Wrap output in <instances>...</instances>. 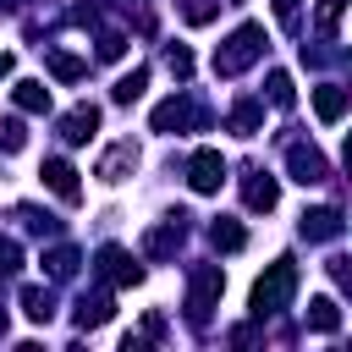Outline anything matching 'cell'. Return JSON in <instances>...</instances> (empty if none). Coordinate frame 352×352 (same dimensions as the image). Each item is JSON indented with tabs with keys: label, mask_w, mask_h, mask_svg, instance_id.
I'll return each mask as SVG.
<instances>
[{
	"label": "cell",
	"mask_w": 352,
	"mask_h": 352,
	"mask_svg": "<svg viewBox=\"0 0 352 352\" xmlns=\"http://www.w3.org/2000/svg\"><path fill=\"white\" fill-rule=\"evenodd\" d=\"M308 324H314V330H324V336H330V330H336V324H341V308H336V302H330V297H314V302H308Z\"/></svg>",
	"instance_id": "7402d4cb"
},
{
	"label": "cell",
	"mask_w": 352,
	"mask_h": 352,
	"mask_svg": "<svg viewBox=\"0 0 352 352\" xmlns=\"http://www.w3.org/2000/svg\"><path fill=\"white\" fill-rule=\"evenodd\" d=\"M6 11H11V0H0V16H6Z\"/></svg>",
	"instance_id": "d6a6232c"
},
{
	"label": "cell",
	"mask_w": 352,
	"mask_h": 352,
	"mask_svg": "<svg viewBox=\"0 0 352 352\" xmlns=\"http://www.w3.org/2000/svg\"><path fill=\"white\" fill-rule=\"evenodd\" d=\"M143 88H148V66H132L126 77H116V88H110V99H116V104H132V99H138Z\"/></svg>",
	"instance_id": "ac0fdd59"
},
{
	"label": "cell",
	"mask_w": 352,
	"mask_h": 352,
	"mask_svg": "<svg viewBox=\"0 0 352 352\" xmlns=\"http://www.w3.org/2000/svg\"><path fill=\"white\" fill-rule=\"evenodd\" d=\"M11 94H16V110H28V116H44V110H50V88L33 82V77H22Z\"/></svg>",
	"instance_id": "2e32d148"
},
{
	"label": "cell",
	"mask_w": 352,
	"mask_h": 352,
	"mask_svg": "<svg viewBox=\"0 0 352 352\" xmlns=\"http://www.w3.org/2000/svg\"><path fill=\"white\" fill-rule=\"evenodd\" d=\"M292 99H297V94H292V77H286V72H270V104H275V110H292Z\"/></svg>",
	"instance_id": "cb8c5ba5"
},
{
	"label": "cell",
	"mask_w": 352,
	"mask_h": 352,
	"mask_svg": "<svg viewBox=\"0 0 352 352\" xmlns=\"http://www.w3.org/2000/svg\"><path fill=\"white\" fill-rule=\"evenodd\" d=\"M94 126H99V110H94V104H77V110L60 121V138H66V143H88Z\"/></svg>",
	"instance_id": "7c38bea8"
},
{
	"label": "cell",
	"mask_w": 352,
	"mask_h": 352,
	"mask_svg": "<svg viewBox=\"0 0 352 352\" xmlns=\"http://www.w3.org/2000/svg\"><path fill=\"white\" fill-rule=\"evenodd\" d=\"M187 182H192V192H220V182H226V160H220V148H198L192 165H187Z\"/></svg>",
	"instance_id": "8992f818"
},
{
	"label": "cell",
	"mask_w": 352,
	"mask_h": 352,
	"mask_svg": "<svg viewBox=\"0 0 352 352\" xmlns=\"http://www.w3.org/2000/svg\"><path fill=\"white\" fill-rule=\"evenodd\" d=\"M0 336H6V302H0Z\"/></svg>",
	"instance_id": "1f68e13d"
},
{
	"label": "cell",
	"mask_w": 352,
	"mask_h": 352,
	"mask_svg": "<svg viewBox=\"0 0 352 352\" xmlns=\"http://www.w3.org/2000/svg\"><path fill=\"white\" fill-rule=\"evenodd\" d=\"M275 198H280V182H275L270 170H248V182H242V204H248V209H275Z\"/></svg>",
	"instance_id": "9c48e42d"
},
{
	"label": "cell",
	"mask_w": 352,
	"mask_h": 352,
	"mask_svg": "<svg viewBox=\"0 0 352 352\" xmlns=\"http://www.w3.org/2000/svg\"><path fill=\"white\" fill-rule=\"evenodd\" d=\"M341 11H346V0H319V33H336V22H341Z\"/></svg>",
	"instance_id": "4316f807"
},
{
	"label": "cell",
	"mask_w": 352,
	"mask_h": 352,
	"mask_svg": "<svg viewBox=\"0 0 352 352\" xmlns=\"http://www.w3.org/2000/svg\"><path fill=\"white\" fill-rule=\"evenodd\" d=\"M346 66H352V55H346Z\"/></svg>",
	"instance_id": "836d02e7"
},
{
	"label": "cell",
	"mask_w": 352,
	"mask_h": 352,
	"mask_svg": "<svg viewBox=\"0 0 352 352\" xmlns=\"http://www.w3.org/2000/svg\"><path fill=\"white\" fill-rule=\"evenodd\" d=\"M258 116H264V110H258L253 99H242V104L231 110V132H242V138H253V132H258Z\"/></svg>",
	"instance_id": "603a6c76"
},
{
	"label": "cell",
	"mask_w": 352,
	"mask_h": 352,
	"mask_svg": "<svg viewBox=\"0 0 352 352\" xmlns=\"http://www.w3.org/2000/svg\"><path fill=\"white\" fill-rule=\"evenodd\" d=\"M121 55H126V38L121 33H104L99 38V60H121Z\"/></svg>",
	"instance_id": "f1b7e54d"
},
{
	"label": "cell",
	"mask_w": 352,
	"mask_h": 352,
	"mask_svg": "<svg viewBox=\"0 0 352 352\" xmlns=\"http://www.w3.org/2000/svg\"><path fill=\"white\" fill-rule=\"evenodd\" d=\"M38 176H44V187H50L60 204H77V198H82V187H77V170H72L66 160H44V170H38Z\"/></svg>",
	"instance_id": "ba28073f"
},
{
	"label": "cell",
	"mask_w": 352,
	"mask_h": 352,
	"mask_svg": "<svg viewBox=\"0 0 352 352\" xmlns=\"http://www.w3.org/2000/svg\"><path fill=\"white\" fill-rule=\"evenodd\" d=\"M220 286H226L220 264H198V270H192V292H187V319H192V324H204V319H209V308H214Z\"/></svg>",
	"instance_id": "3957f363"
},
{
	"label": "cell",
	"mask_w": 352,
	"mask_h": 352,
	"mask_svg": "<svg viewBox=\"0 0 352 352\" xmlns=\"http://www.w3.org/2000/svg\"><path fill=\"white\" fill-rule=\"evenodd\" d=\"M192 121H198V104H192L187 94H176V99L154 104V132H187Z\"/></svg>",
	"instance_id": "52a82bcc"
},
{
	"label": "cell",
	"mask_w": 352,
	"mask_h": 352,
	"mask_svg": "<svg viewBox=\"0 0 352 352\" xmlns=\"http://www.w3.org/2000/svg\"><path fill=\"white\" fill-rule=\"evenodd\" d=\"M314 110H319V121H341V116H346V88L319 82V88H314Z\"/></svg>",
	"instance_id": "5bb4252c"
},
{
	"label": "cell",
	"mask_w": 352,
	"mask_h": 352,
	"mask_svg": "<svg viewBox=\"0 0 352 352\" xmlns=\"http://www.w3.org/2000/svg\"><path fill=\"white\" fill-rule=\"evenodd\" d=\"M22 143H28V132H22V121H16V116H6V121H0V148H6V154H16Z\"/></svg>",
	"instance_id": "d4e9b609"
},
{
	"label": "cell",
	"mask_w": 352,
	"mask_h": 352,
	"mask_svg": "<svg viewBox=\"0 0 352 352\" xmlns=\"http://www.w3.org/2000/svg\"><path fill=\"white\" fill-rule=\"evenodd\" d=\"M77 264H82V258H77L72 248H50V253H44V270H50V280H72V275H77Z\"/></svg>",
	"instance_id": "ffe728a7"
},
{
	"label": "cell",
	"mask_w": 352,
	"mask_h": 352,
	"mask_svg": "<svg viewBox=\"0 0 352 352\" xmlns=\"http://www.w3.org/2000/svg\"><path fill=\"white\" fill-rule=\"evenodd\" d=\"M275 16H280V22H292V16H297V0H275Z\"/></svg>",
	"instance_id": "f546056e"
},
{
	"label": "cell",
	"mask_w": 352,
	"mask_h": 352,
	"mask_svg": "<svg viewBox=\"0 0 352 352\" xmlns=\"http://www.w3.org/2000/svg\"><path fill=\"white\" fill-rule=\"evenodd\" d=\"M22 314H28L33 324H50V319H55V292H50V286H22Z\"/></svg>",
	"instance_id": "4fadbf2b"
},
{
	"label": "cell",
	"mask_w": 352,
	"mask_h": 352,
	"mask_svg": "<svg viewBox=\"0 0 352 352\" xmlns=\"http://www.w3.org/2000/svg\"><path fill=\"white\" fill-rule=\"evenodd\" d=\"M341 160H346V170H352V132H346V148H341Z\"/></svg>",
	"instance_id": "4dcf8cb0"
},
{
	"label": "cell",
	"mask_w": 352,
	"mask_h": 352,
	"mask_svg": "<svg viewBox=\"0 0 352 352\" xmlns=\"http://www.w3.org/2000/svg\"><path fill=\"white\" fill-rule=\"evenodd\" d=\"M94 270H99V280H110V286H138L143 280V264L126 253V248H99V258H94Z\"/></svg>",
	"instance_id": "277c9868"
},
{
	"label": "cell",
	"mask_w": 352,
	"mask_h": 352,
	"mask_svg": "<svg viewBox=\"0 0 352 352\" xmlns=\"http://www.w3.org/2000/svg\"><path fill=\"white\" fill-rule=\"evenodd\" d=\"M286 170H292V182H302V187H319V182L330 176V165H324V154H319L314 143H292V148H286Z\"/></svg>",
	"instance_id": "5b68a950"
},
{
	"label": "cell",
	"mask_w": 352,
	"mask_h": 352,
	"mask_svg": "<svg viewBox=\"0 0 352 352\" xmlns=\"http://www.w3.org/2000/svg\"><path fill=\"white\" fill-rule=\"evenodd\" d=\"M165 66H170L176 77H192V50H187V44H170V50H165Z\"/></svg>",
	"instance_id": "484cf974"
},
{
	"label": "cell",
	"mask_w": 352,
	"mask_h": 352,
	"mask_svg": "<svg viewBox=\"0 0 352 352\" xmlns=\"http://www.w3.org/2000/svg\"><path fill=\"white\" fill-rule=\"evenodd\" d=\"M292 292H297V264L292 258H275L258 280H253V314L264 319V314H280L286 302H292Z\"/></svg>",
	"instance_id": "7a4b0ae2"
},
{
	"label": "cell",
	"mask_w": 352,
	"mask_h": 352,
	"mask_svg": "<svg viewBox=\"0 0 352 352\" xmlns=\"http://www.w3.org/2000/svg\"><path fill=\"white\" fill-rule=\"evenodd\" d=\"M11 270H22V248L11 236H0V275H11Z\"/></svg>",
	"instance_id": "83f0119b"
},
{
	"label": "cell",
	"mask_w": 352,
	"mask_h": 352,
	"mask_svg": "<svg viewBox=\"0 0 352 352\" xmlns=\"http://www.w3.org/2000/svg\"><path fill=\"white\" fill-rule=\"evenodd\" d=\"M110 292H82L77 297V308H72V319L82 324V330H99V324H110Z\"/></svg>",
	"instance_id": "30bf717a"
},
{
	"label": "cell",
	"mask_w": 352,
	"mask_h": 352,
	"mask_svg": "<svg viewBox=\"0 0 352 352\" xmlns=\"http://www.w3.org/2000/svg\"><path fill=\"white\" fill-rule=\"evenodd\" d=\"M44 66H50V72H55L60 82H77V77L88 72V66H82L77 55H66V50H50V55H44Z\"/></svg>",
	"instance_id": "44dd1931"
},
{
	"label": "cell",
	"mask_w": 352,
	"mask_h": 352,
	"mask_svg": "<svg viewBox=\"0 0 352 352\" xmlns=\"http://www.w3.org/2000/svg\"><path fill=\"white\" fill-rule=\"evenodd\" d=\"M297 231H302L308 242H330V236H341V209H308Z\"/></svg>",
	"instance_id": "8fae6325"
},
{
	"label": "cell",
	"mask_w": 352,
	"mask_h": 352,
	"mask_svg": "<svg viewBox=\"0 0 352 352\" xmlns=\"http://www.w3.org/2000/svg\"><path fill=\"white\" fill-rule=\"evenodd\" d=\"M209 242H214L220 253H236V248L248 242V231H242L236 220H214V226H209Z\"/></svg>",
	"instance_id": "d6986e66"
},
{
	"label": "cell",
	"mask_w": 352,
	"mask_h": 352,
	"mask_svg": "<svg viewBox=\"0 0 352 352\" xmlns=\"http://www.w3.org/2000/svg\"><path fill=\"white\" fill-rule=\"evenodd\" d=\"M182 220H187V214H170V226H160V231H148V242H143V248H148L154 258H165V253H176V248H182V231H187Z\"/></svg>",
	"instance_id": "9a60e30c"
},
{
	"label": "cell",
	"mask_w": 352,
	"mask_h": 352,
	"mask_svg": "<svg viewBox=\"0 0 352 352\" xmlns=\"http://www.w3.org/2000/svg\"><path fill=\"white\" fill-rule=\"evenodd\" d=\"M264 44H270V38H264V28H258V22H242V28L214 50V77H236L242 66H253V60L264 55Z\"/></svg>",
	"instance_id": "6da1fadb"
},
{
	"label": "cell",
	"mask_w": 352,
	"mask_h": 352,
	"mask_svg": "<svg viewBox=\"0 0 352 352\" xmlns=\"http://www.w3.org/2000/svg\"><path fill=\"white\" fill-rule=\"evenodd\" d=\"M132 165H138V148H132V143H116V148L99 160V176H104V182H121Z\"/></svg>",
	"instance_id": "e0dca14e"
}]
</instances>
